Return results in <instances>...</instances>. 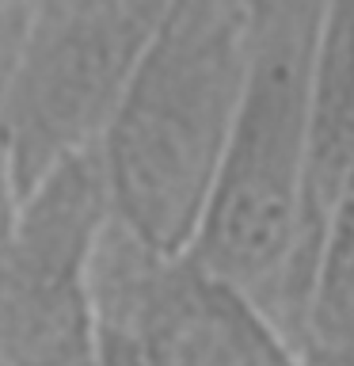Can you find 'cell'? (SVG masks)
Returning a JSON list of instances; mask_svg holds the SVG:
<instances>
[{
	"mask_svg": "<svg viewBox=\"0 0 354 366\" xmlns=\"http://www.w3.org/2000/svg\"><path fill=\"white\" fill-rule=\"evenodd\" d=\"M293 351L301 366H354V194L320 240Z\"/></svg>",
	"mask_w": 354,
	"mask_h": 366,
	"instance_id": "8992f818",
	"label": "cell"
},
{
	"mask_svg": "<svg viewBox=\"0 0 354 366\" xmlns=\"http://www.w3.org/2000/svg\"><path fill=\"white\" fill-rule=\"evenodd\" d=\"M354 194V4H328L320 34L313 96H308V160H305V206L301 248L293 271L290 343L301 317L316 252L331 217Z\"/></svg>",
	"mask_w": 354,
	"mask_h": 366,
	"instance_id": "5b68a950",
	"label": "cell"
},
{
	"mask_svg": "<svg viewBox=\"0 0 354 366\" xmlns=\"http://www.w3.org/2000/svg\"><path fill=\"white\" fill-rule=\"evenodd\" d=\"M34 8L39 4H23V0H0V88H4L8 73L16 69L23 46H27Z\"/></svg>",
	"mask_w": 354,
	"mask_h": 366,
	"instance_id": "52a82bcc",
	"label": "cell"
},
{
	"mask_svg": "<svg viewBox=\"0 0 354 366\" xmlns=\"http://www.w3.org/2000/svg\"><path fill=\"white\" fill-rule=\"evenodd\" d=\"M91 366H301L278 325L191 252L160 256L114 217L88 263Z\"/></svg>",
	"mask_w": 354,
	"mask_h": 366,
	"instance_id": "277c9868",
	"label": "cell"
},
{
	"mask_svg": "<svg viewBox=\"0 0 354 366\" xmlns=\"http://www.w3.org/2000/svg\"><path fill=\"white\" fill-rule=\"evenodd\" d=\"M168 0H54L34 8L0 92V179L27 202L54 172L103 145Z\"/></svg>",
	"mask_w": 354,
	"mask_h": 366,
	"instance_id": "3957f363",
	"label": "cell"
},
{
	"mask_svg": "<svg viewBox=\"0 0 354 366\" xmlns=\"http://www.w3.org/2000/svg\"><path fill=\"white\" fill-rule=\"evenodd\" d=\"M328 4H251L248 84L191 256L248 294L290 340L301 248L308 96ZM293 347V343H290Z\"/></svg>",
	"mask_w": 354,
	"mask_h": 366,
	"instance_id": "7a4b0ae2",
	"label": "cell"
},
{
	"mask_svg": "<svg viewBox=\"0 0 354 366\" xmlns=\"http://www.w3.org/2000/svg\"><path fill=\"white\" fill-rule=\"evenodd\" d=\"M251 4L176 0L99 145L111 217L160 256L191 252L248 84Z\"/></svg>",
	"mask_w": 354,
	"mask_h": 366,
	"instance_id": "6da1fadb",
	"label": "cell"
}]
</instances>
